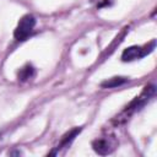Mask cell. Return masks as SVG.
<instances>
[{"mask_svg": "<svg viewBox=\"0 0 157 157\" xmlns=\"http://www.w3.org/2000/svg\"><path fill=\"white\" fill-rule=\"evenodd\" d=\"M117 141L113 137H99L92 142L93 150L99 155H108L114 151Z\"/></svg>", "mask_w": 157, "mask_h": 157, "instance_id": "4", "label": "cell"}, {"mask_svg": "<svg viewBox=\"0 0 157 157\" xmlns=\"http://www.w3.org/2000/svg\"><path fill=\"white\" fill-rule=\"evenodd\" d=\"M153 49H155V40H152L150 44H147L145 47H137V45L129 47L123 52L121 59H123V61H132V60H136V59H140V58L147 55Z\"/></svg>", "mask_w": 157, "mask_h": 157, "instance_id": "3", "label": "cell"}, {"mask_svg": "<svg viewBox=\"0 0 157 157\" xmlns=\"http://www.w3.org/2000/svg\"><path fill=\"white\" fill-rule=\"evenodd\" d=\"M34 26H36V18L32 15H25L20 20V22L15 29V33H13L15 38L18 40H25L32 33Z\"/></svg>", "mask_w": 157, "mask_h": 157, "instance_id": "2", "label": "cell"}, {"mask_svg": "<svg viewBox=\"0 0 157 157\" xmlns=\"http://www.w3.org/2000/svg\"><path fill=\"white\" fill-rule=\"evenodd\" d=\"M128 80L125 77H113L110 80H107L102 83V87H105V88H112V87H118L123 83H125Z\"/></svg>", "mask_w": 157, "mask_h": 157, "instance_id": "6", "label": "cell"}, {"mask_svg": "<svg viewBox=\"0 0 157 157\" xmlns=\"http://www.w3.org/2000/svg\"><path fill=\"white\" fill-rule=\"evenodd\" d=\"M81 131V129L80 128H76V129H74V130H71L69 134H66L64 137H63V140H61V142H60V145L58 146V148H61V147H64V146H66V145H69L74 139H75V136L78 134Z\"/></svg>", "mask_w": 157, "mask_h": 157, "instance_id": "7", "label": "cell"}, {"mask_svg": "<svg viewBox=\"0 0 157 157\" xmlns=\"http://www.w3.org/2000/svg\"><path fill=\"white\" fill-rule=\"evenodd\" d=\"M34 75V69L31 65H26L23 66L20 71H18V80L20 81H27L28 78H31Z\"/></svg>", "mask_w": 157, "mask_h": 157, "instance_id": "5", "label": "cell"}, {"mask_svg": "<svg viewBox=\"0 0 157 157\" xmlns=\"http://www.w3.org/2000/svg\"><path fill=\"white\" fill-rule=\"evenodd\" d=\"M153 94H155V86H153V85L145 87L144 92H142L139 97H136V98L115 118L117 123H119L121 119H123V120H126L132 113H135V112H137L139 109H141V108L148 102V99L153 97Z\"/></svg>", "mask_w": 157, "mask_h": 157, "instance_id": "1", "label": "cell"}]
</instances>
